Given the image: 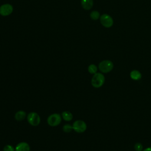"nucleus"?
Returning a JSON list of instances; mask_svg holds the SVG:
<instances>
[{"instance_id": "f257e3e1", "label": "nucleus", "mask_w": 151, "mask_h": 151, "mask_svg": "<svg viewBox=\"0 0 151 151\" xmlns=\"http://www.w3.org/2000/svg\"><path fill=\"white\" fill-rule=\"evenodd\" d=\"M104 82L105 77L104 74L101 73H96L93 74L91 80V84L92 86L96 88H100L103 86Z\"/></svg>"}, {"instance_id": "f03ea898", "label": "nucleus", "mask_w": 151, "mask_h": 151, "mask_svg": "<svg viewBox=\"0 0 151 151\" xmlns=\"http://www.w3.org/2000/svg\"><path fill=\"white\" fill-rule=\"evenodd\" d=\"M113 63L109 60L101 61L98 65V68L101 73H108L113 70Z\"/></svg>"}, {"instance_id": "7ed1b4c3", "label": "nucleus", "mask_w": 151, "mask_h": 151, "mask_svg": "<svg viewBox=\"0 0 151 151\" xmlns=\"http://www.w3.org/2000/svg\"><path fill=\"white\" fill-rule=\"evenodd\" d=\"M62 120L61 115H60L59 113H52L50 114L47 120V123L51 127H56L58 125H59Z\"/></svg>"}, {"instance_id": "20e7f679", "label": "nucleus", "mask_w": 151, "mask_h": 151, "mask_svg": "<svg viewBox=\"0 0 151 151\" xmlns=\"http://www.w3.org/2000/svg\"><path fill=\"white\" fill-rule=\"evenodd\" d=\"M27 119L28 123L32 126H37L40 124L41 117L39 114L34 111L29 113L27 114Z\"/></svg>"}, {"instance_id": "39448f33", "label": "nucleus", "mask_w": 151, "mask_h": 151, "mask_svg": "<svg viewBox=\"0 0 151 151\" xmlns=\"http://www.w3.org/2000/svg\"><path fill=\"white\" fill-rule=\"evenodd\" d=\"M73 130L78 133H84L87 129V124L86 122L81 120H77L73 124Z\"/></svg>"}, {"instance_id": "423d86ee", "label": "nucleus", "mask_w": 151, "mask_h": 151, "mask_svg": "<svg viewBox=\"0 0 151 151\" xmlns=\"http://www.w3.org/2000/svg\"><path fill=\"white\" fill-rule=\"evenodd\" d=\"M101 24L105 28H110L113 25V19L112 17L107 14H102L100 17Z\"/></svg>"}, {"instance_id": "0eeeda50", "label": "nucleus", "mask_w": 151, "mask_h": 151, "mask_svg": "<svg viewBox=\"0 0 151 151\" xmlns=\"http://www.w3.org/2000/svg\"><path fill=\"white\" fill-rule=\"evenodd\" d=\"M13 6L9 4H5L0 6V15L4 17L8 16L12 14Z\"/></svg>"}, {"instance_id": "6e6552de", "label": "nucleus", "mask_w": 151, "mask_h": 151, "mask_svg": "<svg viewBox=\"0 0 151 151\" xmlns=\"http://www.w3.org/2000/svg\"><path fill=\"white\" fill-rule=\"evenodd\" d=\"M15 151H30L29 145L25 142H21L18 143L15 147Z\"/></svg>"}, {"instance_id": "1a4fd4ad", "label": "nucleus", "mask_w": 151, "mask_h": 151, "mask_svg": "<svg viewBox=\"0 0 151 151\" xmlns=\"http://www.w3.org/2000/svg\"><path fill=\"white\" fill-rule=\"evenodd\" d=\"M27 113L24 110H18V111H17L15 114L14 116V118L17 121L20 122V121H22L24 120L26 117H27Z\"/></svg>"}, {"instance_id": "9d476101", "label": "nucleus", "mask_w": 151, "mask_h": 151, "mask_svg": "<svg viewBox=\"0 0 151 151\" xmlns=\"http://www.w3.org/2000/svg\"><path fill=\"white\" fill-rule=\"evenodd\" d=\"M81 5L83 9L85 10H90L93 6V0H81Z\"/></svg>"}, {"instance_id": "9b49d317", "label": "nucleus", "mask_w": 151, "mask_h": 151, "mask_svg": "<svg viewBox=\"0 0 151 151\" xmlns=\"http://www.w3.org/2000/svg\"><path fill=\"white\" fill-rule=\"evenodd\" d=\"M130 77L132 80L137 81V80H139L141 79L142 74L139 71H138L137 70H133L130 72Z\"/></svg>"}, {"instance_id": "f8f14e48", "label": "nucleus", "mask_w": 151, "mask_h": 151, "mask_svg": "<svg viewBox=\"0 0 151 151\" xmlns=\"http://www.w3.org/2000/svg\"><path fill=\"white\" fill-rule=\"evenodd\" d=\"M61 117L62 119H63L66 122H70L73 119V115L72 113L69 111H64L61 113Z\"/></svg>"}, {"instance_id": "ddd939ff", "label": "nucleus", "mask_w": 151, "mask_h": 151, "mask_svg": "<svg viewBox=\"0 0 151 151\" xmlns=\"http://www.w3.org/2000/svg\"><path fill=\"white\" fill-rule=\"evenodd\" d=\"M87 69H88V71L89 73H90L91 74H94L95 73H97L98 68L95 64H91L88 65Z\"/></svg>"}, {"instance_id": "4468645a", "label": "nucleus", "mask_w": 151, "mask_h": 151, "mask_svg": "<svg viewBox=\"0 0 151 151\" xmlns=\"http://www.w3.org/2000/svg\"><path fill=\"white\" fill-rule=\"evenodd\" d=\"M90 17L91 18V19H92L93 20H97L98 19L100 18V15L99 11H93L92 12H91L90 14Z\"/></svg>"}, {"instance_id": "2eb2a0df", "label": "nucleus", "mask_w": 151, "mask_h": 151, "mask_svg": "<svg viewBox=\"0 0 151 151\" xmlns=\"http://www.w3.org/2000/svg\"><path fill=\"white\" fill-rule=\"evenodd\" d=\"M73 130V125H71L70 124H66L63 126V130L65 133H70Z\"/></svg>"}, {"instance_id": "dca6fc26", "label": "nucleus", "mask_w": 151, "mask_h": 151, "mask_svg": "<svg viewBox=\"0 0 151 151\" xmlns=\"http://www.w3.org/2000/svg\"><path fill=\"white\" fill-rule=\"evenodd\" d=\"M134 149L135 151H142L143 150V147L141 143L137 142L134 145Z\"/></svg>"}, {"instance_id": "f3484780", "label": "nucleus", "mask_w": 151, "mask_h": 151, "mask_svg": "<svg viewBox=\"0 0 151 151\" xmlns=\"http://www.w3.org/2000/svg\"><path fill=\"white\" fill-rule=\"evenodd\" d=\"M3 151H15V149L12 145H6L4 147Z\"/></svg>"}, {"instance_id": "a211bd4d", "label": "nucleus", "mask_w": 151, "mask_h": 151, "mask_svg": "<svg viewBox=\"0 0 151 151\" xmlns=\"http://www.w3.org/2000/svg\"><path fill=\"white\" fill-rule=\"evenodd\" d=\"M142 151H151V147H148L143 149Z\"/></svg>"}]
</instances>
